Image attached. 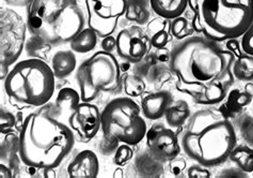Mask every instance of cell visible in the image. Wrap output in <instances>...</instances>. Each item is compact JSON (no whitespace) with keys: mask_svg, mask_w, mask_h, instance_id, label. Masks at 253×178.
<instances>
[{"mask_svg":"<svg viewBox=\"0 0 253 178\" xmlns=\"http://www.w3.org/2000/svg\"><path fill=\"white\" fill-rule=\"evenodd\" d=\"M234 60L233 53L202 35L179 40L171 50L169 63L177 77V90L197 104L214 105L224 100L234 83Z\"/></svg>","mask_w":253,"mask_h":178,"instance_id":"cell-1","label":"cell"},{"mask_svg":"<svg viewBox=\"0 0 253 178\" xmlns=\"http://www.w3.org/2000/svg\"><path fill=\"white\" fill-rule=\"evenodd\" d=\"M18 137L22 163L40 170L58 168L75 145L74 131L52 116L47 104L25 118Z\"/></svg>","mask_w":253,"mask_h":178,"instance_id":"cell-2","label":"cell"},{"mask_svg":"<svg viewBox=\"0 0 253 178\" xmlns=\"http://www.w3.org/2000/svg\"><path fill=\"white\" fill-rule=\"evenodd\" d=\"M179 143L191 160L205 168H214L229 159L237 137L229 117L220 110L204 109L189 117Z\"/></svg>","mask_w":253,"mask_h":178,"instance_id":"cell-3","label":"cell"},{"mask_svg":"<svg viewBox=\"0 0 253 178\" xmlns=\"http://www.w3.org/2000/svg\"><path fill=\"white\" fill-rule=\"evenodd\" d=\"M26 23L31 35L54 48L70 43L82 32L88 15L82 0H31Z\"/></svg>","mask_w":253,"mask_h":178,"instance_id":"cell-4","label":"cell"},{"mask_svg":"<svg viewBox=\"0 0 253 178\" xmlns=\"http://www.w3.org/2000/svg\"><path fill=\"white\" fill-rule=\"evenodd\" d=\"M192 27L215 42L242 38L253 23V0H189Z\"/></svg>","mask_w":253,"mask_h":178,"instance_id":"cell-5","label":"cell"},{"mask_svg":"<svg viewBox=\"0 0 253 178\" xmlns=\"http://www.w3.org/2000/svg\"><path fill=\"white\" fill-rule=\"evenodd\" d=\"M3 89L13 107L42 108L55 94L56 76L46 61L28 58L13 64L3 80Z\"/></svg>","mask_w":253,"mask_h":178,"instance_id":"cell-6","label":"cell"},{"mask_svg":"<svg viewBox=\"0 0 253 178\" xmlns=\"http://www.w3.org/2000/svg\"><path fill=\"white\" fill-rule=\"evenodd\" d=\"M102 131L107 140L136 146L148 132L140 104L134 98L113 99L101 113Z\"/></svg>","mask_w":253,"mask_h":178,"instance_id":"cell-7","label":"cell"},{"mask_svg":"<svg viewBox=\"0 0 253 178\" xmlns=\"http://www.w3.org/2000/svg\"><path fill=\"white\" fill-rule=\"evenodd\" d=\"M82 102L94 101L102 92H115L122 84L121 65L112 53L99 51L79 65L76 73Z\"/></svg>","mask_w":253,"mask_h":178,"instance_id":"cell-8","label":"cell"},{"mask_svg":"<svg viewBox=\"0 0 253 178\" xmlns=\"http://www.w3.org/2000/svg\"><path fill=\"white\" fill-rule=\"evenodd\" d=\"M27 23L12 9L1 6L0 9V68L1 80L9 73V68L16 62L26 44Z\"/></svg>","mask_w":253,"mask_h":178,"instance_id":"cell-9","label":"cell"},{"mask_svg":"<svg viewBox=\"0 0 253 178\" xmlns=\"http://www.w3.org/2000/svg\"><path fill=\"white\" fill-rule=\"evenodd\" d=\"M126 4L127 0H84L88 26L99 38L111 36L125 14Z\"/></svg>","mask_w":253,"mask_h":178,"instance_id":"cell-10","label":"cell"},{"mask_svg":"<svg viewBox=\"0 0 253 178\" xmlns=\"http://www.w3.org/2000/svg\"><path fill=\"white\" fill-rule=\"evenodd\" d=\"M151 48L146 31L138 25L122 29L117 36V54L126 62H141Z\"/></svg>","mask_w":253,"mask_h":178,"instance_id":"cell-11","label":"cell"},{"mask_svg":"<svg viewBox=\"0 0 253 178\" xmlns=\"http://www.w3.org/2000/svg\"><path fill=\"white\" fill-rule=\"evenodd\" d=\"M145 137L151 155L158 161L170 162L181 153V143L176 132L164 123L153 124L148 129Z\"/></svg>","mask_w":253,"mask_h":178,"instance_id":"cell-12","label":"cell"},{"mask_svg":"<svg viewBox=\"0 0 253 178\" xmlns=\"http://www.w3.org/2000/svg\"><path fill=\"white\" fill-rule=\"evenodd\" d=\"M101 113L96 105L91 102H82L70 115L66 123L81 137V141L89 142L102 127Z\"/></svg>","mask_w":253,"mask_h":178,"instance_id":"cell-13","label":"cell"},{"mask_svg":"<svg viewBox=\"0 0 253 178\" xmlns=\"http://www.w3.org/2000/svg\"><path fill=\"white\" fill-rule=\"evenodd\" d=\"M19 137L14 133H8L1 140V177L13 178L19 176Z\"/></svg>","mask_w":253,"mask_h":178,"instance_id":"cell-14","label":"cell"},{"mask_svg":"<svg viewBox=\"0 0 253 178\" xmlns=\"http://www.w3.org/2000/svg\"><path fill=\"white\" fill-rule=\"evenodd\" d=\"M173 101L171 91L162 89L145 94L140 101L142 115L145 119L158 120L165 117L166 111L168 110Z\"/></svg>","mask_w":253,"mask_h":178,"instance_id":"cell-15","label":"cell"},{"mask_svg":"<svg viewBox=\"0 0 253 178\" xmlns=\"http://www.w3.org/2000/svg\"><path fill=\"white\" fill-rule=\"evenodd\" d=\"M68 174L71 178H96L99 173V161L92 150L78 153L68 166Z\"/></svg>","mask_w":253,"mask_h":178,"instance_id":"cell-16","label":"cell"},{"mask_svg":"<svg viewBox=\"0 0 253 178\" xmlns=\"http://www.w3.org/2000/svg\"><path fill=\"white\" fill-rule=\"evenodd\" d=\"M253 100V83L247 82L244 88H233L230 89L228 96H226V101L219 109L221 113H223L226 117H234L241 114L243 109L248 107Z\"/></svg>","mask_w":253,"mask_h":178,"instance_id":"cell-17","label":"cell"},{"mask_svg":"<svg viewBox=\"0 0 253 178\" xmlns=\"http://www.w3.org/2000/svg\"><path fill=\"white\" fill-rule=\"evenodd\" d=\"M81 102V94H78L75 89L65 87L58 92L55 104L49 105V111L52 116L66 122Z\"/></svg>","mask_w":253,"mask_h":178,"instance_id":"cell-18","label":"cell"},{"mask_svg":"<svg viewBox=\"0 0 253 178\" xmlns=\"http://www.w3.org/2000/svg\"><path fill=\"white\" fill-rule=\"evenodd\" d=\"M146 35L149 36L152 48L164 49L171 41V23L169 19L155 17L146 25Z\"/></svg>","mask_w":253,"mask_h":178,"instance_id":"cell-19","label":"cell"},{"mask_svg":"<svg viewBox=\"0 0 253 178\" xmlns=\"http://www.w3.org/2000/svg\"><path fill=\"white\" fill-rule=\"evenodd\" d=\"M77 59L72 50H61L56 52L50 59V67L58 80L69 77L75 71Z\"/></svg>","mask_w":253,"mask_h":178,"instance_id":"cell-20","label":"cell"},{"mask_svg":"<svg viewBox=\"0 0 253 178\" xmlns=\"http://www.w3.org/2000/svg\"><path fill=\"white\" fill-rule=\"evenodd\" d=\"M150 3L152 11L157 16L172 21L184 14L189 0H150Z\"/></svg>","mask_w":253,"mask_h":178,"instance_id":"cell-21","label":"cell"},{"mask_svg":"<svg viewBox=\"0 0 253 178\" xmlns=\"http://www.w3.org/2000/svg\"><path fill=\"white\" fill-rule=\"evenodd\" d=\"M152 8L150 0H127L125 17L138 26L148 25L151 22Z\"/></svg>","mask_w":253,"mask_h":178,"instance_id":"cell-22","label":"cell"},{"mask_svg":"<svg viewBox=\"0 0 253 178\" xmlns=\"http://www.w3.org/2000/svg\"><path fill=\"white\" fill-rule=\"evenodd\" d=\"M191 116L190 108L185 100H177L173 102L166 111L165 119L168 126L172 129L183 127Z\"/></svg>","mask_w":253,"mask_h":178,"instance_id":"cell-23","label":"cell"},{"mask_svg":"<svg viewBox=\"0 0 253 178\" xmlns=\"http://www.w3.org/2000/svg\"><path fill=\"white\" fill-rule=\"evenodd\" d=\"M235 56L232 65V73L237 81L252 82L253 81V56L246 54L242 50Z\"/></svg>","mask_w":253,"mask_h":178,"instance_id":"cell-24","label":"cell"},{"mask_svg":"<svg viewBox=\"0 0 253 178\" xmlns=\"http://www.w3.org/2000/svg\"><path fill=\"white\" fill-rule=\"evenodd\" d=\"M97 34L92 28H84L70 42L71 50L78 54H85L96 48Z\"/></svg>","mask_w":253,"mask_h":178,"instance_id":"cell-25","label":"cell"},{"mask_svg":"<svg viewBox=\"0 0 253 178\" xmlns=\"http://www.w3.org/2000/svg\"><path fill=\"white\" fill-rule=\"evenodd\" d=\"M229 159L236 163L242 172L253 173V148L247 145H236L229 156Z\"/></svg>","mask_w":253,"mask_h":178,"instance_id":"cell-26","label":"cell"},{"mask_svg":"<svg viewBox=\"0 0 253 178\" xmlns=\"http://www.w3.org/2000/svg\"><path fill=\"white\" fill-rule=\"evenodd\" d=\"M52 49V46L44 41L42 38L31 35L27 39L25 44V51L30 58H38L46 61L48 59V55Z\"/></svg>","mask_w":253,"mask_h":178,"instance_id":"cell-27","label":"cell"},{"mask_svg":"<svg viewBox=\"0 0 253 178\" xmlns=\"http://www.w3.org/2000/svg\"><path fill=\"white\" fill-rule=\"evenodd\" d=\"M122 84L125 94L130 98H138L144 94L146 84L142 77L136 74H126L122 77Z\"/></svg>","mask_w":253,"mask_h":178,"instance_id":"cell-28","label":"cell"},{"mask_svg":"<svg viewBox=\"0 0 253 178\" xmlns=\"http://www.w3.org/2000/svg\"><path fill=\"white\" fill-rule=\"evenodd\" d=\"M195 29L192 27L191 22H189L187 18L179 16L171 22V35L177 40H184V39L191 37L194 35Z\"/></svg>","mask_w":253,"mask_h":178,"instance_id":"cell-29","label":"cell"},{"mask_svg":"<svg viewBox=\"0 0 253 178\" xmlns=\"http://www.w3.org/2000/svg\"><path fill=\"white\" fill-rule=\"evenodd\" d=\"M134 157V150L130 147V145L122 144L117 148V151L113 157V162L118 167H124Z\"/></svg>","mask_w":253,"mask_h":178,"instance_id":"cell-30","label":"cell"},{"mask_svg":"<svg viewBox=\"0 0 253 178\" xmlns=\"http://www.w3.org/2000/svg\"><path fill=\"white\" fill-rule=\"evenodd\" d=\"M15 126L16 118L14 114L8 110L1 109V113H0V131H1V134L10 133Z\"/></svg>","mask_w":253,"mask_h":178,"instance_id":"cell-31","label":"cell"},{"mask_svg":"<svg viewBox=\"0 0 253 178\" xmlns=\"http://www.w3.org/2000/svg\"><path fill=\"white\" fill-rule=\"evenodd\" d=\"M241 46H242V50L246 53V54L253 56V23L251 24L249 29L243 35Z\"/></svg>","mask_w":253,"mask_h":178,"instance_id":"cell-32","label":"cell"},{"mask_svg":"<svg viewBox=\"0 0 253 178\" xmlns=\"http://www.w3.org/2000/svg\"><path fill=\"white\" fill-rule=\"evenodd\" d=\"M187 176L189 178H210L211 174L208 168L199 164V166H192L188 169Z\"/></svg>","mask_w":253,"mask_h":178,"instance_id":"cell-33","label":"cell"},{"mask_svg":"<svg viewBox=\"0 0 253 178\" xmlns=\"http://www.w3.org/2000/svg\"><path fill=\"white\" fill-rule=\"evenodd\" d=\"M186 169V161L183 159V158H174L170 161L169 164V170L171 174L174 176H178L179 174H182Z\"/></svg>","mask_w":253,"mask_h":178,"instance_id":"cell-34","label":"cell"},{"mask_svg":"<svg viewBox=\"0 0 253 178\" xmlns=\"http://www.w3.org/2000/svg\"><path fill=\"white\" fill-rule=\"evenodd\" d=\"M101 46H102L103 51L108 52V53L117 51V38L112 37V36H108V37L103 38Z\"/></svg>","mask_w":253,"mask_h":178,"instance_id":"cell-35","label":"cell"},{"mask_svg":"<svg viewBox=\"0 0 253 178\" xmlns=\"http://www.w3.org/2000/svg\"><path fill=\"white\" fill-rule=\"evenodd\" d=\"M155 58L156 60L161 61V62H169L170 58H171V51H169L168 49H158L155 52Z\"/></svg>","mask_w":253,"mask_h":178,"instance_id":"cell-36","label":"cell"},{"mask_svg":"<svg viewBox=\"0 0 253 178\" xmlns=\"http://www.w3.org/2000/svg\"><path fill=\"white\" fill-rule=\"evenodd\" d=\"M2 1L12 6H27L31 0H2Z\"/></svg>","mask_w":253,"mask_h":178,"instance_id":"cell-37","label":"cell"},{"mask_svg":"<svg viewBox=\"0 0 253 178\" xmlns=\"http://www.w3.org/2000/svg\"><path fill=\"white\" fill-rule=\"evenodd\" d=\"M115 177H117V176H119V177H123V174H122V170H117L116 171V173H115V175H113Z\"/></svg>","mask_w":253,"mask_h":178,"instance_id":"cell-38","label":"cell"}]
</instances>
